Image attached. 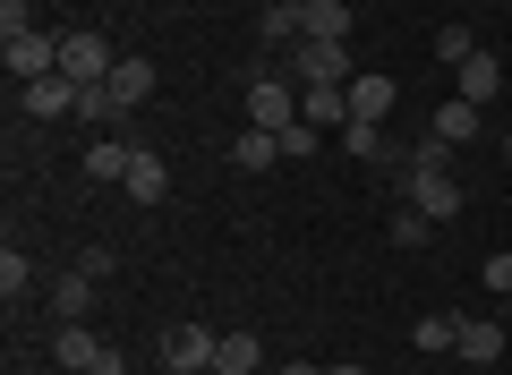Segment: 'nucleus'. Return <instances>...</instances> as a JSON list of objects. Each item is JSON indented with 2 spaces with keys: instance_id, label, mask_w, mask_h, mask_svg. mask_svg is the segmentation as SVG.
<instances>
[{
  "instance_id": "f257e3e1",
  "label": "nucleus",
  "mask_w": 512,
  "mask_h": 375,
  "mask_svg": "<svg viewBox=\"0 0 512 375\" xmlns=\"http://www.w3.org/2000/svg\"><path fill=\"white\" fill-rule=\"evenodd\" d=\"M52 358H60L69 375H128L120 341H103L94 324H60V333H52Z\"/></svg>"
},
{
  "instance_id": "f03ea898",
  "label": "nucleus",
  "mask_w": 512,
  "mask_h": 375,
  "mask_svg": "<svg viewBox=\"0 0 512 375\" xmlns=\"http://www.w3.org/2000/svg\"><path fill=\"white\" fill-rule=\"evenodd\" d=\"M111 69H120V52H111L103 35H86V26H77V35H60V77H69L77 94H86V86H103Z\"/></svg>"
},
{
  "instance_id": "7ed1b4c3",
  "label": "nucleus",
  "mask_w": 512,
  "mask_h": 375,
  "mask_svg": "<svg viewBox=\"0 0 512 375\" xmlns=\"http://www.w3.org/2000/svg\"><path fill=\"white\" fill-rule=\"evenodd\" d=\"M0 60H9V77H18V86L60 77V35H43V26H26V35H0Z\"/></svg>"
},
{
  "instance_id": "20e7f679",
  "label": "nucleus",
  "mask_w": 512,
  "mask_h": 375,
  "mask_svg": "<svg viewBox=\"0 0 512 375\" xmlns=\"http://www.w3.org/2000/svg\"><path fill=\"white\" fill-rule=\"evenodd\" d=\"M350 77H359L350 43H299L291 52V86H350Z\"/></svg>"
},
{
  "instance_id": "39448f33",
  "label": "nucleus",
  "mask_w": 512,
  "mask_h": 375,
  "mask_svg": "<svg viewBox=\"0 0 512 375\" xmlns=\"http://www.w3.org/2000/svg\"><path fill=\"white\" fill-rule=\"evenodd\" d=\"M291 120H299V86L291 77H248V128H274L282 137Z\"/></svg>"
},
{
  "instance_id": "423d86ee",
  "label": "nucleus",
  "mask_w": 512,
  "mask_h": 375,
  "mask_svg": "<svg viewBox=\"0 0 512 375\" xmlns=\"http://www.w3.org/2000/svg\"><path fill=\"white\" fill-rule=\"evenodd\" d=\"M393 103H402V86H393V77H384V69H359V77H350V120H393Z\"/></svg>"
},
{
  "instance_id": "0eeeda50",
  "label": "nucleus",
  "mask_w": 512,
  "mask_h": 375,
  "mask_svg": "<svg viewBox=\"0 0 512 375\" xmlns=\"http://www.w3.org/2000/svg\"><path fill=\"white\" fill-rule=\"evenodd\" d=\"M402 197L419 205L427 222H453V214H461V179H427V171H402Z\"/></svg>"
},
{
  "instance_id": "6e6552de",
  "label": "nucleus",
  "mask_w": 512,
  "mask_h": 375,
  "mask_svg": "<svg viewBox=\"0 0 512 375\" xmlns=\"http://www.w3.org/2000/svg\"><path fill=\"white\" fill-rule=\"evenodd\" d=\"M214 350H222L214 324H171V333H163V358H171V367H214Z\"/></svg>"
},
{
  "instance_id": "1a4fd4ad",
  "label": "nucleus",
  "mask_w": 512,
  "mask_h": 375,
  "mask_svg": "<svg viewBox=\"0 0 512 375\" xmlns=\"http://www.w3.org/2000/svg\"><path fill=\"white\" fill-rule=\"evenodd\" d=\"M299 43H350V9L342 0H299Z\"/></svg>"
},
{
  "instance_id": "9d476101",
  "label": "nucleus",
  "mask_w": 512,
  "mask_h": 375,
  "mask_svg": "<svg viewBox=\"0 0 512 375\" xmlns=\"http://www.w3.org/2000/svg\"><path fill=\"white\" fill-rule=\"evenodd\" d=\"M120 188H128V197H137V205H163V197H171V162L137 145V162H128V179H120Z\"/></svg>"
},
{
  "instance_id": "9b49d317",
  "label": "nucleus",
  "mask_w": 512,
  "mask_h": 375,
  "mask_svg": "<svg viewBox=\"0 0 512 375\" xmlns=\"http://www.w3.org/2000/svg\"><path fill=\"white\" fill-rule=\"evenodd\" d=\"M495 94H504V60H495V52H470V60H461V103L487 111Z\"/></svg>"
},
{
  "instance_id": "f8f14e48",
  "label": "nucleus",
  "mask_w": 512,
  "mask_h": 375,
  "mask_svg": "<svg viewBox=\"0 0 512 375\" xmlns=\"http://www.w3.org/2000/svg\"><path fill=\"white\" fill-rule=\"evenodd\" d=\"M18 103H26V120H69V111H77V86H69V77H35Z\"/></svg>"
},
{
  "instance_id": "ddd939ff",
  "label": "nucleus",
  "mask_w": 512,
  "mask_h": 375,
  "mask_svg": "<svg viewBox=\"0 0 512 375\" xmlns=\"http://www.w3.org/2000/svg\"><path fill=\"white\" fill-rule=\"evenodd\" d=\"M256 367H265V341H256L248 324H231L222 350H214V375H256Z\"/></svg>"
},
{
  "instance_id": "4468645a",
  "label": "nucleus",
  "mask_w": 512,
  "mask_h": 375,
  "mask_svg": "<svg viewBox=\"0 0 512 375\" xmlns=\"http://www.w3.org/2000/svg\"><path fill=\"white\" fill-rule=\"evenodd\" d=\"M128 162H137V145H128V137H94L86 145V179H103V188H120Z\"/></svg>"
},
{
  "instance_id": "2eb2a0df",
  "label": "nucleus",
  "mask_w": 512,
  "mask_h": 375,
  "mask_svg": "<svg viewBox=\"0 0 512 375\" xmlns=\"http://www.w3.org/2000/svg\"><path fill=\"white\" fill-rule=\"evenodd\" d=\"M103 86L120 94V111H137V103H146V94H154V60H137V52H120V69H111Z\"/></svg>"
},
{
  "instance_id": "dca6fc26",
  "label": "nucleus",
  "mask_w": 512,
  "mask_h": 375,
  "mask_svg": "<svg viewBox=\"0 0 512 375\" xmlns=\"http://www.w3.org/2000/svg\"><path fill=\"white\" fill-rule=\"evenodd\" d=\"M52 316H60V324L94 316V273H86V265H77V273H60V282H52Z\"/></svg>"
},
{
  "instance_id": "f3484780",
  "label": "nucleus",
  "mask_w": 512,
  "mask_h": 375,
  "mask_svg": "<svg viewBox=\"0 0 512 375\" xmlns=\"http://www.w3.org/2000/svg\"><path fill=\"white\" fill-rule=\"evenodd\" d=\"M231 162H239V171H274V162H282V137H274V128H239V137H231Z\"/></svg>"
},
{
  "instance_id": "a211bd4d",
  "label": "nucleus",
  "mask_w": 512,
  "mask_h": 375,
  "mask_svg": "<svg viewBox=\"0 0 512 375\" xmlns=\"http://www.w3.org/2000/svg\"><path fill=\"white\" fill-rule=\"evenodd\" d=\"M461 358H470V367H495V358H504V324H470L461 316Z\"/></svg>"
},
{
  "instance_id": "6ab92c4d",
  "label": "nucleus",
  "mask_w": 512,
  "mask_h": 375,
  "mask_svg": "<svg viewBox=\"0 0 512 375\" xmlns=\"http://www.w3.org/2000/svg\"><path fill=\"white\" fill-rule=\"evenodd\" d=\"M436 137L444 145H470L478 137V103H461V94H453V103H436Z\"/></svg>"
},
{
  "instance_id": "aec40b11",
  "label": "nucleus",
  "mask_w": 512,
  "mask_h": 375,
  "mask_svg": "<svg viewBox=\"0 0 512 375\" xmlns=\"http://www.w3.org/2000/svg\"><path fill=\"white\" fill-rule=\"evenodd\" d=\"M410 341H419V358H436V350H461V316H427V324H410Z\"/></svg>"
},
{
  "instance_id": "412c9836",
  "label": "nucleus",
  "mask_w": 512,
  "mask_h": 375,
  "mask_svg": "<svg viewBox=\"0 0 512 375\" xmlns=\"http://www.w3.org/2000/svg\"><path fill=\"white\" fill-rule=\"evenodd\" d=\"M402 171H427V179H453V145L436 137V128H427V145H410V162Z\"/></svg>"
},
{
  "instance_id": "4be33fe9",
  "label": "nucleus",
  "mask_w": 512,
  "mask_h": 375,
  "mask_svg": "<svg viewBox=\"0 0 512 375\" xmlns=\"http://www.w3.org/2000/svg\"><path fill=\"white\" fill-rule=\"evenodd\" d=\"M26 290H35V256L9 248V256H0V299H26Z\"/></svg>"
},
{
  "instance_id": "5701e85b",
  "label": "nucleus",
  "mask_w": 512,
  "mask_h": 375,
  "mask_svg": "<svg viewBox=\"0 0 512 375\" xmlns=\"http://www.w3.org/2000/svg\"><path fill=\"white\" fill-rule=\"evenodd\" d=\"M470 52H478V35H470V26H436V52H427V60H444V69H461Z\"/></svg>"
},
{
  "instance_id": "b1692460",
  "label": "nucleus",
  "mask_w": 512,
  "mask_h": 375,
  "mask_svg": "<svg viewBox=\"0 0 512 375\" xmlns=\"http://www.w3.org/2000/svg\"><path fill=\"white\" fill-rule=\"evenodd\" d=\"M77 120L103 128V120H128V111H120V94H111V86H86V94H77Z\"/></svg>"
},
{
  "instance_id": "393cba45",
  "label": "nucleus",
  "mask_w": 512,
  "mask_h": 375,
  "mask_svg": "<svg viewBox=\"0 0 512 375\" xmlns=\"http://www.w3.org/2000/svg\"><path fill=\"white\" fill-rule=\"evenodd\" d=\"M427 231H436V222H427L419 205H410V214H393V248H427Z\"/></svg>"
},
{
  "instance_id": "a878e982",
  "label": "nucleus",
  "mask_w": 512,
  "mask_h": 375,
  "mask_svg": "<svg viewBox=\"0 0 512 375\" xmlns=\"http://www.w3.org/2000/svg\"><path fill=\"white\" fill-rule=\"evenodd\" d=\"M299 35V0H274V9H265V43H291Z\"/></svg>"
},
{
  "instance_id": "bb28decb",
  "label": "nucleus",
  "mask_w": 512,
  "mask_h": 375,
  "mask_svg": "<svg viewBox=\"0 0 512 375\" xmlns=\"http://www.w3.org/2000/svg\"><path fill=\"white\" fill-rule=\"evenodd\" d=\"M308 154H316V128L291 120V128H282V162H308Z\"/></svg>"
},
{
  "instance_id": "cd10ccee",
  "label": "nucleus",
  "mask_w": 512,
  "mask_h": 375,
  "mask_svg": "<svg viewBox=\"0 0 512 375\" xmlns=\"http://www.w3.org/2000/svg\"><path fill=\"white\" fill-rule=\"evenodd\" d=\"M478 273H487V290H512V256H487Z\"/></svg>"
},
{
  "instance_id": "c85d7f7f",
  "label": "nucleus",
  "mask_w": 512,
  "mask_h": 375,
  "mask_svg": "<svg viewBox=\"0 0 512 375\" xmlns=\"http://www.w3.org/2000/svg\"><path fill=\"white\" fill-rule=\"evenodd\" d=\"M0 35H26V0H0Z\"/></svg>"
},
{
  "instance_id": "c756f323",
  "label": "nucleus",
  "mask_w": 512,
  "mask_h": 375,
  "mask_svg": "<svg viewBox=\"0 0 512 375\" xmlns=\"http://www.w3.org/2000/svg\"><path fill=\"white\" fill-rule=\"evenodd\" d=\"M282 375H325V367H308V358H291V367H282Z\"/></svg>"
},
{
  "instance_id": "7c9ffc66",
  "label": "nucleus",
  "mask_w": 512,
  "mask_h": 375,
  "mask_svg": "<svg viewBox=\"0 0 512 375\" xmlns=\"http://www.w3.org/2000/svg\"><path fill=\"white\" fill-rule=\"evenodd\" d=\"M163 375H214V367H163Z\"/></svg>"
},
{
  "instance_id": "2f4dec72",
  "label": "nucleus",
  "mask_w": 512,
  "mask_h": 375,
  "mask_svg": "<svg viewBox=\"0 0 512 375\" xmlns=\"http://www.w3.org/2000/svg\"><path fill=\"white\" fill-rule=\"evenodd\" d=\"M325 375H367V367H325Z\"/></svg>"
},
{
  "instance_id": "473e14b6",
  "label": "nucleus",
  "mask_w": 512,
  "mask_h": 375,
  "mask_svg": "<svg viewBox=\"0 0 512 375\" xmlns=\"http://www.w3.org/2000/svg\"><path fill=\"white\" fill-rule=\"evenodd\" d=\"M504 171H512V137H504Z\"/></svg>"
},
{
  "instance_id": "72a5a7b5",
  "label": "nucleus",
  "mask_w": 512,
  "mask_h": 375,
  "mask_svg": "<svg viewBox=\"0 0 512 375\" xmlns=\"http://www.w3.org/2000/svg\"><path fill=\"white\" fill-rule=\"evenodd\" d=\"M256 9H274V0H256Z\"/></svg>"
}]
</instances>
